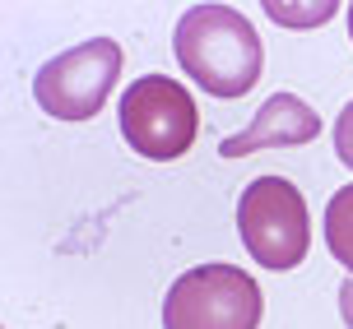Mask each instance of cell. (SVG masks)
<instances>
[{
	"instance_id": "5",
	"label": "cell",
	"mask_w": 353,
	"mask_h": 329,
	"mask_svg": "<svg viewBox=\"0 0 353 329\" xmlns=\"http://www.w3.org/2000/svg\"><path fill=\"white\" fill-rule=\"evenodd\" d=\"M117 74H121V47L112 37H93V42H79L70 52L52 56L37 70L33 98L56 121H93L112 98Z\"/></svg>"
},
{
	"instance_id": "1",
	"label": "cell",
	"mask_w": 353,
	"mask_h": 329,
	"mask_svg": "<svg viewBox=\"0 0 353 329\" xmlns=\"http://www.w3.org/2000/svg\"><path fill=\"white\" fill-rule=\"evenodd\" d=\"M176 65L210 98H242L256 88L265 65L251 19L232 5H191L172 33Z\"/></svg>"
},
{
	"instance_id": "3",
	"label": "cell",
	"mask_w": 353,
	"mask_h": 329,
	"mask_svg": "<svg viewBox=\"0 0 353 329\" xmlns=\"http://www.w3.org/2000/svg\"><path fill=\"white\" fill-rule=\"evenodd\" d=\"M265 297L237 264H200L163 297V329H256Z\"/></svg>"
},
{
	"instance_id": "9",
	"label": "cell",
	"mask_w": 353,
	"mask_h": 329,
	"mask_svg": "<svg viewBox=\"0 0 353 329\" xmlns=\"http://www.w3.org/2000/svg\"><path fill=\"white\" fill-rule=\"evenodd\" d=\"M335 153L344 167H353V103L339 112V121H335Z\"/></svg>"
},
{
	"instance_id": "11",
	"label": "cell",
	"mask_w": 353,
	"mask_h": 329,
	"mask_svg": "<svg viewBox=\"0 0 353 329\" xmlns=\"http://www.w3.org/2000/svg\"><path fill=\"white\" fill-rule=\"evenodd\" d=\"M344 10H349V37H353V5H344Z\"/></svg>"
},
{
	"instance_id": "6",
	"label": "cell",
	"mask_w": 353,
	"mask_h": 329,
	"mask_svg": "<svg viewBox=\"0 0 353 329\" xmlns=\"http://www.w3.org/2000/svg\"><path fill=\"white\" fill-rule=\"evenodd\" d=\"M321 135V116L302 103L298 93H274L270 103L251 116V125L242 135H228L219 144L223 158H247L256 149H298V144H312Z\"/></svg>"
},
{
	"instance_id": "4",
	"label": "cell",
	"mask_w": 353,
	"mask_h": 329,
	"mask_svg": "<svg viewBox=\"0 0 353 329\" xmlns=\"http://www.w3.org/2000/svg\"><path fill=\"white\" fill-rule=\"evenodd\" d=\"M200 112L195 98L168 74H144L121 93V135L140 158L172 162L195 144Z\"/></svg>"
},
{
	"instance_id": "10",
	"label": "cell",
	"mask_w": 353,
	"mask_h": 329,
	"mask_svg": "<svg viewBox=\"0 0 353 329\" xmlns=\"http://www.w3.org/2000/svg\"><path fill=\"white\" fill-rule=\"evenodd\" d=\"M339 315H344V325L353 329V274L339 283Z\"/></svg>"
},
{
	"instance_id": "8",
	"label": "cell",
	"mask_w": 353,
	"mask_h": 329,
	"mask_svg": "<svg viewBox=\"0 0 353 329\" xmlns=\"http://www.w3.org/2000/svg\"><path fill=\"white\" fill-rule=\"evenodd\" d=\"M261 10L274 19V23H283V28H316V23H325V19H335V10H344V5H335V0H321V5H283V0H265Z\"/></svg>"
},
{
	"instance_id": "7",
	"label": "cell",
	"mask_w": 353,
	"mask_h": 329,
	"mask_svg": "<svg viewBox=\"0 0 353 329\" xmlns=\"http://www.w3.org/2000/svg\"><path fill=\"white\" fill-rule=\"evenodd\" d=\"M325 246L344 269H353V186L335 191L325 204Z\"/></svg>"
},
{
	"instance_id": "2",
	"label": "cell",
	"mask_w": 353,
	"mask_h": 329,
	"mask_svg": "<svg viewBox=\"0 0 353 329\" xmlns=\"http://www.w3.org/2000/svg\"><path fill=\"white\" fill-rule=\"evenodd\" d=\"M237 232L261 269H274V274L298 269L312 246L307 200L283 176H256L237 200Z\"/></svg>"
}]
</instances>
